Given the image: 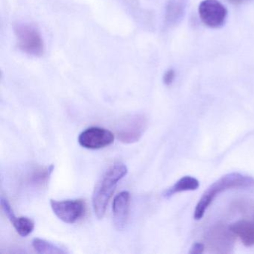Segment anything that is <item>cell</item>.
Masks as SVG:
<instances>
[{"instance_id":"obj_14","label":"cell","mask_w":254,"mask_h":254,"mask_svg":"<svg viewBox=\"0 0 254 254\" xmlns=\"http://www.w3.org/2000/svg\"><path fill=\"white\" fill-rule=\"evenodd\" d=\"M32 246L38 254H65L67 251L59 245L49 242L45 239L36 238L32 241Z\"/></svg>"},{"instance_id":"obj_16","label":"cell","mask_w":254,"mask_h":254,"mask_svg":"<svg viewBox=\"0 0 254 254\" xmlns=\"http://www.w3.org/2000/svg\"><path fill=\"white\" fill-rule=\"evenodd\" d=\"M175 72L173 69H169L165 72L164 76H163V82L166 85L169 86L173 83L175 79Z\"/></svg>"},{"instance_id":"obj_8","label":"cell","mask_w":254,"mask_h":254,"mask_svg":"<svg viewBox=\"0 0 254 254\" xmlns=\"http://www.w3.org/2000/svg\"><path fill=\"white\" fill-rule=\"evenodd\" d=\"M146 126L147 120L144 116H132L126 120L117 130V139L125 144L135 143L142 137Z\"/></svg>"},{"instance_id":"obj_5","label":"cell","mask_w":254,"mask_h":254,"mask_svg":"<svg viewBox=\"0 0 254 254\" xmlns=\"http://www.w3.org/2000/svg\"><path fill=\"white\" fill-rule=\"evenodd\" d=\"M234 236L230 227L223 224H216L208 230L205 240L212 252L228 254L233 249Z\"/></svg>"},{"instance_id":"obj_3","label":"cell","mask_w":254,"mask_h":254,"mask_svg":"<svg viewBox=\"0 0 254 254\" xmlns=\"http://www.w3.org/2000/svg\"><path fill=\"white\" fill-rule=\"evenodd\" d=\"M18 47L23 53L35 57L44 55V43L36 28L29 24H17L14 27Z\"/></svg>"},{"instance_id":"obj_13","label":"cell","mask_w":254,"mask_h":254,"mask_svg":"<svg viewBox=\"0 0 254 254\" xmlns=\"http://www.w3.org/2000/svg\"><path fill=\"white\" fill-rule=\"evenodd\" d=\"M54 169V165L35 168L29 175V183L34 187H38V188L45 187L49 184L50 177H51Z\"/></svg>"},{"instance_id":"obj_2","label":"cell","mask_w":254,"mask_h":254,"mask_svg":"<svg viewBox=\"0 0 254 254\" xmlns=\"http://www.w3.org/2000/svg\"><path fill=\"white\" fill-rule=\"evenodd\" d=\"M127 174V166L123 163H117L105 172L96 184L93 194V206L95 214L99 219H102L105 215L108 202L112 197L119 181Z\"/></svg>"},{"instance_id":"obj_6","label":"cell","mask_w":254,"mask_h":254,"mask_svg":"<svg viewBox=\"0 0 254 254\" xmlns=\"http://www.w3.org/2000/svg\"><path fill=\"white\" fill-rule=\"evenodd\" d=\"M201 21L208 27L218 29L225 23L227 10L218 0H203L198 7Z\"/></svg>"},{"instance_id":"obj_11","label":"cell","mask_w":254,"mask_h":254,"mask_svg":"<svg viewBox=\"0 0 254 254\" xmlns=\"http://www.w3.org/2000/svg\"><path fill=\"white\" fill-rule=\"evenodd\" d=\"M5 215L15 228L16 231L21 236H29L35 229V223L27 217H18L14 214L13 209H9L5 212Z\"/></svg>"},{"instance_id":"obj_15","label":"cell","mask_w":254,"mask_h":254,"mask_svg":"<svg viewBox=\"0 0 254 254\" xmlns=\"http://www.w3.org/2000/svg\"><path fill=\"white\" fill-rule=\"evenodd\" d=\"M184 3L182 0H171L166 9V20L169 25L178 23L184 14Z\"/></svg>"},{"instance_id":"obj_17","label":"cell","mask_w":254,"mask_h":254,"mask_svg":"<svg viewBox=\"0 0 254 254\" xmlns=\"http://www.w3.org/2000/svg\"><path fill=\"white\" fill-rule=\"evenodd\" d=\"M205 246L203 243L195 242V243L193 244L189 253L191 254H200L203 252Z\"/></svg>"},{"instance_id":"obj_12","label":"cell","mask_w":254,"mask_h":254,"mask_svg":"<svg viewBox=\"0 0 254 254\" xmlns=\"http://www.w3.org/2000/svg\"><path fill=\"white\" fill-rule=\"evenodd\" d=\"M200 183L194 177L184 176L178 180L172 187L168 189L164 193L163 196L166 198L172 197L177 193L183 192V191H194L197 190Z\"/></svg>"},{"instance_id":"obj_4","label":"cell","mask_w":254,"mask_h":254,"mask_svg":"<svg viewBox=\"0 0 254 254\" xmlns=\"http://www.w3.org/2000/svg\"><path fill=\"white\" fill-rule=\"evenodd\" d=\"M50 204L55 215L67 224H74L85 215L86 203L81 199L60 201L52 199Z\"/></svg>"},{"instance_id":"obj_7","label":"cell","mask_w":254,"mask_h":254,"mask_svg":"<svg viewBox=\"0 0 254 254\" xmlns=\"http://www.w3.org/2000/svg\"><path fill=\"white\" fill-rule=\"evenodd\" d=\"M115 136L111 130L99 127H90L80 133L78 143L87 149H100L111 145Z\"/></svg>"},{"instance_id":"obj_1","label":"cell","mask_w":254,"mask_h":254,"mask_svg":"<svg viewBox=\"0 0 254 254\" xmlns=\"http://www.w3.org/2000/svg\"><path fill=\"white\" fill-rule=\"evenodd\" d=\"M254 187V178L239 172H231L221 177L203 193L194 212L195 220L203 218L214 199L223 191L233 189H247Z\"/></svg>"},{"instance_id":"obj_9","label":"cell","mask_w":254,"mask_h":254,"mask_svg":"<svg viewBox=\"0 0 254 254\" xmlns=\"http://www.w3.org/2000/svg\"><path fill=\"white\" fill-rule=\"evenodd\" d=\"M130 209V193L121 191L114 197L113 202V218L118 230H123L127 224Z\"/></svg>"},{"instance_id":"obj_10","label":"cell","mask_w":254,"mask_h":254,"mask_svg":"<svg viewBox=\"0 0 254 254\" xmlns=\"http://www.w3.org/2000/svg\"><path fill=\"white\" fill-rule=\"evenodd\" d=\"M233 234L240 239L244 245L251 247L254 245V224L249 221L241 220L230 226Z\"/></svg>"},{"instance_id":"obj_18","label":"cell","mask_w":254,"mask_h":254,"mask_svg":"<svg viewBox=\"0 0 254 254\" xmlns=\"http://www.w3.org/2000/svg\"><path fill=\"white\" fill-rule=\"evenodd\" d=\"M229 1L233 4H242L243 2H247V1H249V0H229Z\"/></svg>"}]
</instances>
